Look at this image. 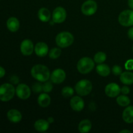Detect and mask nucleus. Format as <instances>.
Returning a JSON list of instances; mask_svg holds the SVG:
<instances>
[{
	"label": "nucleus",
	"instance_id": "nucleus-1",
	"mask_svg": "<svg viewBox=\"0 0 133 133\" xmlns=\"http://www.w3.org/2000/svg\"><path fill=\"white\" fill-rule=\"evenodd\" d=\"M31 74L34 79L41 83L49 80L51 76L49 68L43 64L35 65L31 69Z\"/></svg>",
	"mask_w": 133,
	"mask_h": 133
},
{
	"label": "nucleus",
	"instance_id": "nucleus-2",
	"mask_svg": "<svg viewBox=\"0 0 133 133\" xmlns=\"http://www.w3.org/2000/svg\"><path fill=\"white\" fill-rule=\"evenodd\" d=\"M74 37L71 33L66 31L61 32L57 35L55 42L57 45L61 48H66L72 45Z\"/></svg>",
	"mask_w": 133,
	"mask_h": 133
},
{
	"label": "nucleus",
	"instance_id": "nucleus-3",
	"mask_svg": "<svg viewBox=\"0 0 133 133\" xmlns=\"http://www.w3.org/2000/svg\"><path fill=\"white\" fill-rule=\"evenodd\" d=\"M94 62L90 57H83L77 62V68L79 73L87 74L91 72L94 68Z\"/></svg>",
	"mask_w": 133,
	"mask_h": 133
},
{
	"label": "nucleus",
	"instance_id": "nucleus-4",
	"mask_svg": "<svg viewBox=\"0 0 133 133\" xmlns=\"http://www.w3.org/2000/svg\"><path fill=\"white\" fill-rule=\"evenodd\" d=\"M16 90L14 87L9 83H5L0 86V100L2 101H9L14 96Z\"/></svg>",
	"mask_w": 133,
	"mask_h": 133
},
{
	"label": "nucleus",
	"instance_id": "nucleus-5",
	"mask_svg": "<svg viewBox=\"0 0 133 133\" xmlns=\"http://www.w3.org/2000/svg\"><path fill=\"white\" fill-rule=\"evenodd\" d=\"M92 83L87 79L79 81L75 86V92L80 96H86L92 92Z\"/></svg>",
	"mask_w": 133,
	"mask_h": 133
},
{
	"label": "nucleus",
	"instance_id": "nucleus-6",
	"mask_svg": "<svg viewBox=\"0 0 133 133\" xmlns=\"http://www.w3.org/2000/svg\"><path fill=\"white\" fill-rule=\"evenodd\" d=\"M119 24L124 27H131L133 25V10H125L119 14L118 16Z\"/></svg>",
	"mask_w": 133,
	"mask_h": 133
},
{
	"label": "nucleus",
	"instance_id": "nucleus-7",
	"mask_svg": "<svg viewBox=\"0 0 133 133\" xmlns=\"http://www.w3.org/2000/svg\"><path fill=\"white\" fill-rule=\"evenodd\" d=\"M97 4L94 0H87L81 6V12L85 16H92L97 12Z\"/></svg>",
	"mask_w": 133,
	"mask_h": 133
},
{
	"label": "nucleus",
	"instance_id": "nucleus-8",
	"mask_svg": "<svg viewBox=\"0 0 133 133\" xmlns=\"http://www.w3.org/2000/svg\"><path fill=\"white\" fill-rule=\"evenodd\" d=\"M67 13L64 8L58 6L54 9L52 14V20L55 23H61L66 19Z\"/></svg>",
	"mask_w": 133,
	"mask_h": 133
},
{
	"label": "nucleus",
	"instance_id": "nucleus-9",
	"mask_svg": "<svg viewBox=\"0 0 133 133\" xmlns=\"http://www.w3.org/2000/svg\"><path fill=\"white\" fill-rule=\"evenodd\" d=\"M16 94L21 99H27L31 96V89L27 84H19L16 88Z\"/></svg>",
	"mask_w": 133,
	"mask_h": 133
},
{
	"label": "nucleus",
	"instance_id": "nucleus-10",
	"mask_svg": "<svg viewBox=\"0 0 133 133\" xmlns=\"http://www.w3.org/2000/svg\"><path fill=\"white\" fill-rule=\"evenodd\" d=\"M65 79H66V73L62 69H56L51 74V81L55 84H61L64 81Z\"/></svg>",
	"mask_w": 133,
	"mask_h": 133
},
{
	"label": "nucleus",
	"instance_id": "nucleus-11",
	"mask_svg": "<svg viewBox=\"0 0 133 133\" xmlns=\"http://www.w3.org/2000/svg\"><path fill=\"white\" fill-rule=\"evenodd\" d=\"M105 94L109 97H116L119 96L121 92V88L118 84L111 83L106 86L105 89Z\"/></svg>",
	"mask_w": 133,
	"mask_h": 133
},
{
	"label": "nucleus",
	"instance_id": "nucleus-12",
	"mask_svg": "<svg viewBox=\"0 0 133 133\" xmlns=\"http://www.w3.org/2000/svg\"><path fill=\"white\" fill-rule=\"evenodd\" d=\"M35 47L32 42L29 39H25L22 42L20 45V51L22 54L25 56H29L32 55Z\"/></svg>",
	"mask_w": 133,
	"mask_h": 133
},
{
	"label": "nucleus",
	"instance_id": "nucleus-13",
	"mask_svg": "<svg viewBox=\"0 0 133 133\" xmlns=\"http://www.w3.org/2000/svg\"><path fill=\"white\" fill-rule=\"evenodd\" d=\"M70 106L75 111H81L84 107V100L79 96H74L70 100Z\"/></svg>",
	"mask_w": 133,
	"mask_h": 133
},
{
	"label": "nucleus",
	"instance_id": "nucleus-14",
	"mask_svg": "<svg viewBox=\"0 0 133 133\" xmlns=\"http://www.w3.org/2000/svg\"><path fill=\"white\" fill-rule=\"evenodd\" d=\"M34 51L38 57H44L46 56L49 52V48L45 43L40 42L36 44Z\"/></svg>",
	"mask_w": 133,
	"mask_h": 133
},
{
	"label": "nucleus",
	"instance_id": "nucleus-15",
	"mask_svg": "<svg viewBox=\"0 0 133 133\" xmlns=\"http://www.w3.org/2000/svg\"><path fill=\"white\" fill-rule=\"evenodd\" d=\"M7 118L10 122L16 123L22 120V115L19 110L16 109H11L7 112Z\"/></svg>",
	"mask_w": 133,
	"mask_h": 133
},
{
	"label": "nucleus",
	"instance_id": "nucleus-16",
	"mask_svg": "<svg viewBox=\"0 0 133 133\" xmlns=\"http://www.w3.org/2000/svg\"><path fill=\"white\" fill-rule=\"evenodd\" d=\"M19 26L20 24L19 20L15 17H11L9 18L6 22V27L8 29L12 32H16L19 29Z\"/></svg>",
	"mask_w": 133,
	"mask_h": 133
},
{
	"label": "nucleus",
	"instance_id": "nucleus-17",
	"mask_svg": "<svg viewBox=\"0 0 133 133\" xmlns=\"http://www.w3.org/2000/svg\"><path fill=\"white\" fill-rule=\"evenodd\" d=\"M122 118L127 123H133V106H127L122 114Z\"/></svg>",
	"mask_w": 133,
	"mask_h": 133
},
{
	"label": "nucleus",
	"instance_id": "nucleus-18",
	"mask_svg": "<svg viewBox=\"0 0 133 133\" xmlns=\"http://www.w3.org/2000/svg\"><path fill=\"white\" fill-rule=\"evenodd\" d=\"M34 127L35 129L38 132H45L49 129V123L48 120L40 119L35 122Z\"/></svg>",
	"mask_w": 133,
	"mask_h": 133
},
{
	"label": "nucleus",
	"instance_id": "nucleus-19",
	"mask_svg": "<svg viewBox=\"0 0 133 133\" xmlns=\"http://www.w3.org/2000/svg\"><path fill=\"white\" fill-rule=\"evenodd\" d=\"M38 16L41 22H48L50 20L51 14L50 11L47 8L42 7L39 9L38 12Z\"/></svg>",
	"mask_w": 133,
	"mask_h": 133
},
{
	"label": "nucleus",
	"instance_id": "nucleus-20",
	"mask_svg": "<svg viewBox=\"0 0 133 133\" xmlns=\"http://www.w3.org/2000/svg\"><path fill=\"white\" fill-rule=\"evenodd\" d=\"M51 97L48 93H44L41 94L40 96L38 97V103L40 105L41 107L45 108L48 107L51 103Z\"/></svg>",
	"mask_w": 133,
	"mask_h": 133
},
{
	"label": "nucleus",
	"instance_id": "nucleus-21",
	"mask_svg": "<svg viewBox=\"0 0 133 133\" xmlns=\"http://www.w3.org/2000/svg\"><path fill=\"white\" fill-rule=\"evenodd\" d=\"M121 82L126 85H131L133 84V73L131 71H125L120 75Z\"/></svg>",
	"mask_w": 133,
	"mask_h": 133
},
{
	"label": "nucleus",
	"instance_id": "nucleus-22",
	"mask_svg": "<svg viewBox=\"0 0 133 133\" xmlns=\"http://www.w3.org/2000/svg\"><path fill=\"white\" fill-rule=\"evenodd\" d=\"M92 127V123L89 119H83L79 123L78 129H79V132L81 133H87L88 132L91 130Z\"/></svg>",
	"mask_w": 133,
	"mask_h": 133
},
{
	"label": "nucleus",
	"instance_id": "nucleus-23",
	"mask_svg": "<svg viewBox=\"0 0 133 133\" xmlns=\"http://www.w3.org/2000/svg\"><path fill=\"white\" fill-rule=\"evenodd\" d=\"M96 71L99 75L102 77H107L110 74V69L107 64H99L96 66Z\"/></svg>",
	"mask_w": 133,
	"mask_h": 133
},
{
	"label": "nucleus",
	"instance_id": "nucleus-24",
	"mask_svg": "<svg viewBox=\"0 0 133 133\" xmlns=\"http://www.w3.org/2000/svg\"><path fill=\"white\" fill-rule=\"evenodd\" d=\"M116 102L119 106L121 107H127L131 103V100L125 95H122V96H118L116 99Z\"/></svg>",
	"mask_w": 133,
	"mask_h": 133
},
{
	"label": "nucleus",
	"instance_id": "nucleus-25",
	"mask_svg": "<svg viewBox=\"0 0 133 133\" xmlns=\"http://www.w3.org/2000/svg\"><path fill=\"white\" fill-rule=\"evenodd\" d=\"M107 59V55L104 52L99 51L97 52L96 55H94V61L97 64H102L106 61Z\"/></svg>",
	"mask_w": 133,
	"mask_h": 133
},
{
	"label": "nucleus",
	"instance_id": "nucleus-26",
	"mask_svg": "<svg viewBox=\"0 0 133 133\" xmlns=\"http://www.w3.org/2000/svg\"><path fill=\"white\" fill-rule=\"evenodd\" d=\"M62 51L60 48H54L51 49L49 52V57L51 59H56L61 56Z\"/></svg>",
	"mask_w": 133,
	"mask_h": 133
},
{
	"label": "nucleus",
	"instance_id": "nucleus-27",
	"mask_svg": "<svg viewBox=\"0 0 133 133\" xmlns=\"http://www.w3.org/2000/svg\"><path fill=\"white\" fill-rule=\"evenodd\" d=\"M61 94H62L63 97H66V98H68V97H71L74 95V90L71 87H65L62 89Z\"/></svg>",
	"mask_w": 133,
	"mask_h": 133
},
{
	"label": "nucleus",
	"instance_id": "nucleus-28",
	"mask_svg": "<svg viewBox=\"0 0 133 133\" xmlns=\"http://www.w3.org/2000/svg\"><path fill=\"white\" fill-rule=\"evenodd\" d=\"M51 83V81H48L44 82V84H42V91L45 93H49L51 92L53 90V84Z\"/></svg>",
	"mask_w": 133,
	"mask_h": 133
},
{
	"label": "nucleus",
	"instance_id": "nucleus-29",
	"mask_svg": "<svg viewBox=\"0 0 133 133\" xmlns=\"http://www.w3.org/2000/svg\"><path fill=\"white\" fill-rule=\"evenodd\" d=\"M112 72L116 76H119L122 74V68L121 66H118V65H115L112 67Z\"/></svg>",
	"mask_w": 133,
	"mask_h": 133
},
{
	"label": "nucleus",
	"instance_id": "nucleus-30",
	"mask_svg": "<svg viewBox=\"0 0 133 133\" xmlns=\"http://www.w3.org/2000/svg\"><path fill=\"white\" fill-rule=\"evenodd\" d=\"M32 89L35 93H40L42 91V84L39 83H35L32 85Z\"/></svg>",
	"mask_w": 133,
	"mask_h": 133
},
{
	"label": "nucleus",
	"instance_id": "nucleus-31",
	"mask_svg": "<svg viewBox=\"0 0 133 133\" xmlns=\"http://www.w3.org/2000/svg\"><path fill=\"white\" fill-rule=\"evenodd\" d=\"M125 68L127 70H133V59H130L126 62Z\"/></svg>",
	"mask_w": 133,
	"mask_h": 133
},
{
	"label": "nucleus",
	"instance_id": "nucleus-32",
	"mask_svg": "<svg viewBox=\"0 0 133 133\" xmlns=\"http://www.w3.org/2000/svg\"><path fill=\"white\" fill-rule=\"evenodd\" d=\"M121 92L123 95L128 94L130 92V88L128 87H127V86H124V87H123L121 88Z\"/></svg>",
	"mask_w": 133,
	"mask_h": 133
},
{
	"label": "nucleus",
	"instance_id": "nucleus-33",
	"mask_svg": "<svg viewBox=\"0 0 133 133\" xmlns=\"http://www.w3.org/2000/svg\"><path fill=\"white\" fill-rule=\"evenodd\" d=\"M10 82L13 84H18L19 83V78L16 75H12L10 79Z\"/></svg>",
	"mask_w": 133,
	"mask_h": 133
},
{
	"label": "nucleus",
	"instance_id": "nucleus-34",
	"mask_svg": "<svg viewBox=\"0 0 133 133\" xmlns=\"http://www.w3.org/2000/svg\"><path fill=\"white\" fill-rule=\"evenodd\" d=\"M127 35H128L129 38L131 40H133V27L129 29L128 32H127Z\"/></svg>",
	"mask_w": 133,
	"mask_h": 133
},
{
	"label": "nucleus",
	"instance_id": "nucleus-35",
	"mask_svg": "<svg viewBox=\"0 0 133 133\" xmlns=\"http://www.w3.org/2000/svg\"><path fill=\"white\" fill-rule=\"evenodd\" d=\"M5 70L3 67L0 66V78H2L5 76Z\"/></svg>",
	"mask_w": 133,
	"mask_h": 133
},
{
	"label": "nucleus",
	"instance_id": "nucleus-36",
	"mask_svg": "<svg viewBox=\"0 0 133 133\" xmlns=\"http://www.w3.org/2000/svg\"><path fill=\"white\" fill-rule=\"evenodd\" d=\"M128 5L132 10H133V0H128Z\"/></svg>",
	"mask_w": 133,
	"mask_h": 133
},
{
	"label": "nucleus",
	"instance_id": "nucleus-37",
	"mask_svg": "<svg viewBox=\"0 0 133 133\" xmlns=\"http://www.w3.org/2000/svg\"><path fill=\"white\" fill-rule=\"evenodd\" d=\"M48 122H49V123H53V122H54V119H53V118H52V117H49L48 119Z\"/></svg>",
	"mask_w": 133,
	"mask_h": 133
},
{
	"label": "nucleus",
	"instance_id": "nucleus-38",
	"mask_svg": "<svg viewBox=\"0 0 133 133\" xmlns=\"http://www.w3.org/2000/svg\"><path fill=\"white\" fill-rule=\"evenodd\" d=\"M120 133H125V132H127V133H132L131 131H129V130H122V131H121Z\"/></svg>",
	"mask_w": 133,
	"mask_h": 133
},
{
	"label": "nucleus",
	"instance_id": "nucleus-39",
	"mask_svg": "<svg viewBox=\"0 0 133 133\" xmlns=\"http://www.w3.org/2000/svg\"><path fill=\"white\" fill-rule=\"evenodd\" d=\"M132 51H133V47H132Z\"/></svg>",
	"mask_w": 133,
	"mask_h": 133
}]
</instances>
